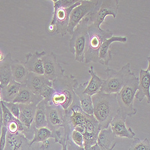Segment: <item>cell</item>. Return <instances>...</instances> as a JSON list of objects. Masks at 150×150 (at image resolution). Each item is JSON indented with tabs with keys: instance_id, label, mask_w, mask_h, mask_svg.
I'll list each match as a JSON object with an SVG mask.
<instances>
[{
	"instance_id": "cell-19",
	"label": "cell",
	"mask_w": 150,
	"mask_h": 150,
	"mask_svg": "<svg viewBox=\"0 0 150 150\" xmlns=\"http://www.w3.org/2000/svg\"><path fill=\"white\" fill-rule=\"evenodd\" d=\"M42 100H43L42 97L34 94L25 84H22L21 86L18 96L13 102L24 105H29L33 103L38 104Z\"/></svg>"
},
{
	"instance_id": "cell-17",
	"label": "cell",
	"mask_w": 150,
	"mask_h": 150,
	"mask_svg": "<svg viewBox=\"0 0 150 150\" xmlns=\"http://www.w3.org/2000/svg\"><path fill=\"white\" fill-rule=\"evenodd\" d=\"M25 85L34 94L40 96L43 89L46 86H52V82L48 80L44 75L30 73Z\"/></svg>"
},
{
	"instance_id": "cell-37",
	"label": "cell",
	"mask_w": 150,
	"mask_h": 150,
	"mask_svg": "<svg viewBox=\"0 0 150 150\" xmlns=\"http://www.w3.org/2000/svg\"><path fill=\"white\" fill-rule=\"evenodd\" d=\"M85 150H103L102 148L100 147L97 144H96L94 145H92L91 146L89 147L88 148L85 149Z\"/></svg>"
},
{
	"instance_id": "cell-10",
	"label": "cell",
	"mask_w": 150,
	"mask_h": 150,
	"mask_svg": "<svg viewBox=\"0 0 150 150\" xmlns=\"http://www.w3.org/2000/svg\"><path fill=\"white\" fill-rule=\"evenodd\" d=\"M98 3V0H82L81 4L74 7L70 14L67 33L71 35L79 22L86 16L93 12Z\"/></svg>"
},
{
	"instance_id": "cell-36",
	"label": "cell",
	"mask_w": 150,
	"mask_h": 150,
	"mask_svg": "<svg viewBox=\"0 0 150 150\" xmlns=\"http://www.w3.org/2000/svg\"><path fill=\"white\" fill-rule=\"evenodd\" d=\"M3 126V109L1 102H0V130H1L2 127Z\"/></svg>"
},
{
	"instance_id": "cell-11",
	"label": "cell",
	"mask_w": 150,
	"mask_h": 150,
	"mask_svg": "<svg viewBox=\"0 0 150 150\" xmlns=\"http://www.w3.org/2000/svg\"><path fill=\"white\" fill-rule=\"evenodd\" d=\"M42 59L44 69L43 75L50 81L52 82L64 74L65 70L57 62V55L54 52L46 54Z\"/></svg>"
},
{
	"instance_id": "cell-28",
	"label": "cell",
	"mask_w": 150,
	"mask_h": 150,
	"mask_svg": "<svg viewBox=\"0 0 150 150\" xmlns=\"http://www.w3.org/2000/svg\"><path fill=\"white\" fill-rule=\"evenodd\" d=\"M7 132H9L12 134H15L18 132L23 133V126L19 120V119L15 118L13 121L10 122L7 126H6Z\"/></svg>"
},
{
	"instance_id": "cell-40",
	"label": "cell",
	"mask_w": 150,
	"mask_h": 150,
	"mask_svg": "<svg viewBox=\"0 0 150 150\" xmlns=\"http://www.w3.org/2000/svg\"><path fill=\"white\" fill-rule=\"evenodd\" d=\"M2 102V97H1V88H0V102Z\"/></svg>"
},
{
	"instance_id": "cell-31",
	"label": "cell",
	"mask_w": 150,
	"mask_h": 150,
	"mask_svg": "<svg viewBox=\"0 0 150 150\" xmlns=\"http://www.w3.org/2000/svg\"><path fill=\"white\" fill-rule=\"evenodd\" d=\"M1 105H2L3 115V126L6 127L10 122L13 121L15 118V117L11 114L10 110L3 104L2 102H1Z\"/></svg>"
},
{
	"instance_id": "cell-6",
	"label": "cell",
	"mask_w": 150,
	"mask_h": 150,
	"mask_svg": "<svg viewBox=\"0 0 150 150\" xmlns=\"http://www.w3.org/2000/svg\"><path fill=\"white\" fill-rule=\"evenodd\" d=\"M89 21V17L87 15L75 28L69 40L70 51L75 56V61L81 63H84V54Z\"/></svg>"
},
{
	"instance_id": "cell-15",
	"label": "cell",
	"mask_w": 150,
	"mask_h": 150,
	"mask_svg": "<svg viewBox=\"0 0 150 150\" xmlns=\"http://www.w3.org/2000/svg\"><path fill=\"white\" fill-rule=\"evenodd\" d=\"M127 41L126 37L122 36H112L110 39L105 40L102 43L98 53V62L100 64L109 66V61L112 59V54L110 47L114 42H121L125 43Z\"/></svg>"
},
{
	"instance_id": "cell-2",
	"label": "cell",
	"mask_w": 150,
	"mask_h": 150,
	"mask_svg": "<svg viewBox=\"0 0 150 150\" xmlns=\"http://www.w3.org/2000/svg\"><path fill=\"white\" fill-rule=\"evenodd\" d=\"M77 79L71 74L63 75L52 81L54 93L49 105L61 107L65 110L71 105L75 95L74 88L78 85Z\"/></svg>"
},
{
	"instance_id": "cell-1",
	"label": "cell",
	"mask_w": 150,
	"mask_h": 150,
	"mask_svg": "<svg viewBox=\"0 0 150 150\" xmlns=\"http://www.w3.org/2000/svg\"><path fill=\"white\" fill-rule=\"evenodd\" d=\"M93 115L100 129H108L110 122L120 112L117 94H105L100 91L91 97Z\"/></svg>"
},
{
	"instance_id": "cell-21",
	"label": "cell",
	"mask_w": 150,
	"mask_h": 150,
	"mask_svg": "<svg viewBox=\"0 0 150 150\" xmlns=\"http://www.w3.org/2000/svg\"><path fill=\"white\" fill-rule=\"evenodd\" d=\"M11 70L13 81L21 85L26 83L30 72L25 63L17 59L13 60L11 64Z\"/></svg>"
},
{
	"instance_id": "cell-27",
	"label": "cell",
	"mask_w": 150,
	"mask_h": 150,
	"mask_svg": "<svg viewBox=\"0 0 150 150\" xmlns=\"http://www.w3.org/2000/svg\"><path fill=\"white\" fill-rule=\"evenodd\" d=\"M129 150H150V142L148 138L141 140L137 137H134Z\"/></svg>"
},
{
	"instance_id": "cell-18",
	"label": "cell",
	"mask_w": 150,
	"mask_h": 150,
	"mask_svg": "<svg viewBox=\"0 0 150 150\" xmlns=\"http://www.w3.org/2000/svg\"><path fill=\"white\" fill-rule=\"evenodd\" d=\"M88 83V81H86L83 83L78 84L74 88V92L79 98L82 110L85 114L92 115H93V105L91 97L84 93V90Z\"/></svg>"
},
{
	"instance_id": "cell-22",
	"label": "cell",
	"mask_w": 150,
	"mask_h": 150,
	"mask_svg": "<svg viewBox=\"0 0 150 150\" xmlns=\"http://www.w3.org/2000/svg\"><path fill=\"white\" fill-rule=\"evenodd\" d=\"M115 137L110 127H109L108 129H102L100 131L97 144L103 150H113L117 144L115 142Z\"/></svg>"
},
{
	"instance_id": "cell-20",
	"label": "cell",
	"mask_w": 150,
	"mask_h": 150,
	"mask_svg": "<svg viewBox=\"0 0 150 150\" xmlns=\"http://www.w3.org/2000/svg\"><path fill=\"white\" fill-rule=\"evenodd\" d=\"M13 59H11V54L9 52L0 62V88L6 87L13 80L11 70V64Z\"/></svg>"
},
{
	"instance_id": "cell-8",
	"label": "cell",
	"mask_w": 150,
	"mask_h": 150,
	"mask_svg": "<svg viewBox=\"0 0 150 150\" xmlns=\"http://www.w3.org/2000/svg\"><path fill=\"white\" fill-rule=\"evenodd\" d=\"M119 8L118 0H102L98 3L93 12L88 14L90 22L97 28H100L105 18L111 15L116 18Z\"/></svg>"
},
{
	"instance_id": "cell-24",
	"label": "cell",
	"mask_w": 150,
	"mask_h": 150,
	"mask_svg": "<svg viewBox=\"0 0 150 150\" xmlns=\"http://www.w3.org/2000/svg\"><path fill=\"white\" fill-rule=\"evenodd\" d=\"M47 103V101L43 99L37 105L34 119V124L36 129L47 127L46 115V108Z\"/></svg>"
},
{
	"instance_id": "cell-5",
	"label": "cell",
	"mask_w": 150,
	"mask_h": 150,
	"mask_svg": "<svg viewBox=\"0 0 150 150\" xmlns=\"http://www.w3.org/2000/svg\"><path fill=\"white\" fill-rule=\"evenodd\" d=\"M105 72L107 74V78L104 81L100 90V92L105 94L118 93L134 74L131 71L130 62L122 67L118 71L107 68Z\"/></svg>"
},
{
	"instance_id": "cell-26",
	"label": "cell",
	"mask_w": 150,
	"mask_h": 150,
	"mask_svg": "<svg viewBox=\"0 0 150 150\" xmlns=\"http://www.w3.org/2000/svg\"><path fill=\"white\" fill-rule=\"evenodd\" d=\"M53 138L54 139L55 135L54 133L47 127H42L40 129L34 128V137L30 141V145L32 146L33 144L37 143H43L47 140Z\"/></svg>"
},
{
	"instance_id": "cell-13",
	"label": "cell",
	"mask_w": 150,
	"mask_h": 150,
	"mask_svg": "<svg viewBox=\"0 0 150 150\" xmlns=\"http://www.w3.org/2000/svg\"><path fill=\"white\" fill-rule=\"evenodd\" d=\"M126 117L122 115L119 112L110 122L109 127L115 137H126L132 139L135 137L136 134L131 127H127L126 124Z\"/></svg>"
},
{
	"instance_id": "cell-25",
	"label": "cell",
	"mask_w": 150,
	"mask_h": 150,
	"mask_svg": "<svg viewBox=\"0 0 150 150\" xmlns=\"http://www.w3.org/2000/svg\"><path fill=\"white\" fill-rule=\"evenodd\" d=\"M21 84L12 80L8 85L1 88L2 101L5 102H13L20 90Z\"/></svg>"
},
{
	"instance_id": "cell-12",
	"label": "cell",
	"mask_w": 150,
	"mask_h": 150,
	"mask_svg": "<svg viewBox=\"0 0 150 150\" xmlns=\"http://www.w3.org/2000/svg\"><path fill=\"white\" fill-rule=\"evenodd\" d=\"M30 141L22 133L12 134L7 131L4 150H39L30 146Z\"/></svg>"
},
{
	"instance_id": "cell-23",
	"label": "cell",
	"mask_w": 150,
	"mask_h": 150,
	"mask_svg": "<svg viewBox=\"0 0 150 150\" xmlns=\"http://www.w3.org/2000/svg\"><path fill=\"white\" fill-rule=\"evenodd\" d=\"M88 73L91 76V79L84 90V93L92 97L100 91L105 80L102 79L97 76L94 71L93 66L90 67Z\"/></svg>"
},
{
	"instance_id": "cell-7",
	"label": "cell",
	"mask_w": 150,
	"mask_h": 150,
	"mask_svg": "<svg viewBox=\"0 0 150 150\" xmlns=\"http://www.w3.org/2000/svg\"><path fill=\"white\" fill-rule=\"evenodd\" d=\"M47 128L55 135V143H59L63 135V127L65 121V110L59 106L47 103L46 108Z\"/></svg>"
},
{
	"instance_id": "cell-34",
	"label": "cell",
	"mask_w": 150,
	"mask_h": 150,
	"mask_svg": "<svg viewBox=\"0 0 150 150\" xmlns=\"http://www.w3.org/2000/svg\"><path fill=\"white\" fill-rule=\"evenodd\" d=\"M67 145L68 150H85L84 147H80L76 145H75L70 139H67Z\"/></svg>"
},
{
	"instance_id": "cell-35",
	"label": "cell",
	"mask_w": 150,
	"mask_h": 150,
	"mask_svg": "<svg viewBox=\"0 0 150 150\" xmlns=\"http://www.w3.org/2000/svg\"><path fill=\"white\" fill-rule=\"evenodd\" d=\"M62 146L61 150H68L67 149V138L64 135H62L61 140L59 141V143Z\"/></svg>"
},
{
	"instance_id": "cell-3",
	"label": "cell",
	"mask_w": 150,
	"mask_h": 150,
	"mask_svg": "<svg viewBox=\"0 0 150 150\" xmlns=\"http://www.w3.org/2000/svg\"><path fill=\"white\" fill-rule=\"evenodd\" d=\"M113 36L109 30L97 28L89 21L87 32L86 42L84 54V63L88 64L91 62H98V53L103 42Z\"/></svg>"
},
{
	"instance_id": "cell-33",
	"label": "cell",
	"mask_w": 150,
	"mask_h": 150,
	"mask_svg": "<svg viewBox=\"0 0 150 150\" xmlns=\"http://www.w3.org/2000/svg\"><path fill=\"white\" fill-rule=\"evenodd\" d=\"M1 134L0 136V150H4L6 142V134L7 129L6 127L3 126L1 128Z\"/></svg>"
},
{
	"instance_id": "cell-16",
	"label": "cell",
	"mask_w": 150,
	"mask_h": 150,
	"mask_svg": "<svg viewBox=\"0 0 150 150\" xmlns=\"http://www.w3.org/2000/svg\"><path fill=\"white\" fill-rule=\"evenodd\" d=\"M46 53L45 51L41 52H35V53H28L25 54V62H24L25 67L30 73L37 74H44L43 64L42 58Z\"/></svg>"
},
{
	"instance_id": "cell-29",
	"label": "cell",
	"mask_w": 150,
	"mask_h": 150,
	"mask_svg": "<svg viewBox=\"0 0 150 150\" xmlns=\"http://www.w3.org/2000/svg\"><path fill=\"white\" fill-rule=\"evenodd\" d=\"M67 139H70L75 145H76L80 147L83 146V136L79 132L76 130H72L69 134Z\"/></svg>"
},
{
	"instance_id": "cell-32",
	"label": "cell",
	"mask_w": 150,
	"mask_h": 150,
	"mask_svg": "<svg viewBox=\"0 0 150 150\" xmlns=\"http://www.w3.org/2000/svg\"><path fill=\"white\" fill-rule=\"evenodd\" d=\"M79 0H58L52 1L54 5L61 8H69L76 4Z\"/></svg>"
},
{
	"instance_id": "cell-39",
	"label": "cell",
	"mask_w": 150,
	"mask_h": 150,
	"mask_svg": "<svg viewBox=\"0 0 150 150\" xmlns=\"http://www.w3.org/2000/svg\"><path fill=\"white\" fill-rule=\"evenodd\" d=\"M46 149L43 144H42V145H41V146L39 147V150H46Z\"/></svg>"
},
{
	"instance_id": "cell-14",
	"label": "cell",
	"mask_w": 150,
	"mask_h": 150,
	"mask_svg": "<svg viewBox=\"0 0 150 150\" xmlns=\"http://www.w3.org/2000/svg\"><path fill=\"white\" fill-rule=\"evenodd\" d=\"M149 57H148V67L146 70L141 69L139 78V85L138 90H137L135 98H137L139 102H141L144 98H147V103L149 105L150 103V68H149Z\"/></svg>"
},
{
	"instance_id": "cell-9",
	"label": "cell",
	"mask_w": 150,
	"mask_h": 150,
	"mask_svg": "<svg viewBox=\"0 0 150 150\" xmlns=\"http://www.w3.org/2000/svg\"><path fill=\"white\" fill-rule=\"evenodd\" d=\"M81 1L82 0H79L76 4L69 8H61L54 5V10L52 19L49 25V31H52L55 28L56 34H61L62 37L66 35L67 33L71 11L74 7L81 4Z\"/></svg>"
},
{
	"instance_id": "cell-4",
	"label": "cell",
	"mask_w": 150,
	"mask_h": 150,
	"mask_svg": "<svg viewBox=\"0 0 150 150\" xmlns=\"http://www.w3.org/2000/svg\"><path fill=\"white\" fill-rule=\"evenodd\" d=\"M138 85L139 78L134 73L121 91L117 94L120 112L125 117H132L137 113V109L134 107V99L138 90Z\"/></svg>"
},
{
	"instance_id": "cell-30",
	"label": "cell",
	"mask_w": 150,
	"mask_h": 150,
	"mask_svg": "<svg viewBox=\"0 0 150 150\" xmlns=\"http://www.w3.org/2000/svg\"><path fill=\"white\" fill-rule=\"evenodd\" d=\"M3 104L7 108V109L10 110L11 113L16 118L19 119V114H20V109L18 103H15L13 102H3Z\"/></svg>"
},
{
	"instance_id": "cell-38",
	"label": "cell",
	"mask_w": 150,
	"mask_h": 150,
	"mask_svg": "<svg viewBox=\"0 0 150 150\" xmlns=\"http://www.w3.org/2000/svg\"><path fill=\"white\" fill-rule=\"evenodd\" d=\"M4 58V56L3 55V53L2 52V51L0 50V62H1V61H3Z\"/></svg>"
}]
</instances>
